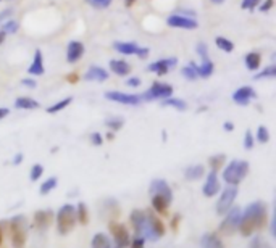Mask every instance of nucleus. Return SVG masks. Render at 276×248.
Listing matches in <instances>:
<instances>
[{"mask_svg":"<svg viewBox=\"0 0 276 248\" xmlns=\"http://www.w3.org/2000/svg\"><path fill=\"white\" fill-rule=\"evenodd\" d=\"M130 221L136 236L142 237L145 242H157L165 236L163 221L157 218L153 213L134 210L130 216Z\"/></svg>","mask_w":276,"mask_h":248,"instance_id":"1","label":"nucleus"},{"mask_svg":"<svg viewBox=\"0 0 276 248\" xmlns=\"http://www.w3.org/2000/svg\"><path fill=\"white\" fill-rule=\"evenodd\" d=\"M268 219V210L267 205L263 201L257 200L249 203L246 210L241 213V221H239V231L244 237H250L255 231H260L267 226Z\"/></svg>","mask_w":276,"mask_h":248,"instance_id":"2","label":"nucleus"},{"mask_svg":"<svg viewBox=\"0 0 276 248\" xmlns=\"http://www.w3.org/2000/svg\"><path fill=\"white\" fill-rule=\"evenodd\" d=\"M249 174V163L246 160H233L223 169L221 178L228 186H239Z\"/></svg>","mask_w":276,"mask_h":248,"instance_id":"3","label":"nucleus"},{"mask_svg":"<svg viewBox=\"0 0 276 248\" xmlns=\"http://www.w3.org/2000/svg\"><path fill=\"white\" fill-rule=\"evenodd\" d=\"M28 219L23 214L11 218L10 221V232H11V245L13 248H24L28 240Z\"/></svg>","mask_w":276,"mask_h":248,"instance_id":"4","label":"nucleus"},{"mask_svg":"<svg viewBox=\"0 0 276 248\" xmlns=\"http://www.w3.org/2000/svg\"><path fill=\"white\" fill-rule=\"evenodd\" d=\"M76 206L71 203H65L57 211V229L62 236L69 234L76 226Z\"/></svg>","mask_w":276,"mask_h":248,"instance_id":"5","label":"nucleus"},{"mask_svg":"<svg viewBox=\"0 0 276 248\" xmlns=\"http://www.w3.org/2000/svg\"><path fill=\"white\" fill-rule=\"evenodd\" d=\"M241 213H242V210L239 206H231L229 208L226 216H224V219H223V223L220 224V227H218V231H220L221 236L231 237L237 232V229H239Z\"/></svg>","mask_w":276,"mask_h":248,"instance_id":"6","label":"nucleus"},{"mask_svg":"<svg viewBox=\"0 0 276 248\" xmlns=\"http://www.w3.org/2000/svg\"><path fill=\"white\" fill-rule=\"evenodd\" d=\"M173 95V87L166 82H153L152 87L145 92L140 94V99L145 102H153V100H163Z\"/></svg>","mask_w":276,"mask_h":248,"instance_id":"7","label":"nucleus"},{"mask_svg":"<svg viewBox=\"0 0 276 248\" xmlns=\"http://www.w3.org/2000/svg\"><path fill=\"white\" fill-rule=\"evenodd\" d=\"M237 193H239L237 186L224 187V190L221 192L220 198H218V201H216V213L220 214V216H224V214L228 213L229 208L234 205V200L237 197Z\"/></svg>","mask_w":276,"mask_h":248,"instance_id":"8","label":"nucleus"},{"mask_svg":"<svg viewBox=\"0 0 276 248\" xmlns=\"http://www.w3.org/2000/svg\"><path fill=\"white\" fill-rule=\"evenodd\" d=\"M108 231H110L113 242H115V248H126L130 245L131 239H130V232H128L126 226L117 223V221H110L108 223Z\"/></svg>","mask_w":276,"mask_h":248,"instance_id":"9","label":"nucleus"},{"mask_svg":"<svg viewBox=\"0 0 276 248\" xmlns=\"http://www.w3.org/2000/svg\"><path fill=\"white\" fill-rule=\"evenodd\" d=\"M166 24L170 28H176V29H186V31H192L199 28V21L194 16H186L181 13H171V15L166 18Z\"/></svg>","mask_w":276,"mask_h":248,"instance_id":"10","label":"nucleus"},{"mask_svg":"<svg viewBox=\"0 0 276 248\" xmlns=\"http://www.w3.org/2000/svg\"><path fill=\"white\" fill-rule=\"evenodd\" d=\"M107 100L115 102V103H121V105H128V107H138L140 105V95L136 94H126V92H120V90H108L104 94Z\"/></svg>","mask_w":276,"mask_h":248,"instance_id":"11","label":"nucleus"},{"mask_svg":"<svg viewBox=\"0 0 276 248\" xmlns=\"http://www.w3.org/2000/svg\"><path fill=\"white\" fill-rule=\"evenodd\" d=\"M231 99H233L236 105L247 107L250 102H254L257 99V92L252 86H242V87L234 90L233 95H231Z\"/></svg>","mask_w":276,"mask_h":248,"instance_id":"12","label":"nucleus"},{"mask_svg":"<svg viewBox=\"0 0 276 248\" xmlns=\"http://www.w3.org/2000/svg\"><path fill=\"white\" fill-rule=\"evenodd\" d=\"M178 64V58L175 57H170V58H162V60H157L150 63L149 66H147V69L150 71V73L157 74V76H166L170 73L171 68H175Z\"/></svg>","mask_w":276,"mask_h":248,"instance_id":"13","label":"nucleus"},{"mask_svg":"<svg viewBox=\"0 0 276 248\" xmlns=\"http://www.w3.org/2000/svg\"><path fill=\"white\" fill-rule=\"evenodd\" d=\"M220 190H221V186H220V179H218L216 171H210L202 186V193L205 197L211 198V197H215L216 193H220Z\"/></svg>","mask_w":276,"mask_h":248,"instance_id":"14","label":"nucleus"},{"mask_svg":"<svg viewBox=\"0 0 276 248\" xmlns=\"http://www.w3.org/2000/svg\"><path fill=\"white\" fill-rule=\"evenodd\" d=\"M86 54L84 44L79 41H69L67 45V62L68 63H78L82 55Z\"/></svg>","mask_w":276,"mask_h":248,"instance_id":"15","label":"nucleus"},{"mask_svg":"<svg viewBox=\"0 0 276 248\" xmlns=\"http://www.w3.org/2000/svg\"><path fill=\"white\" fill-rule=\"evenodd\" d=\"M108 76H110V73H108L105 68L97 66V64H92V66L87 68L84 76H82V79L91 81V82H105L108 79Z\"/></svg>","mask_w":276,"mask_h":248,"instance_id":"16","label":"nucleus"},{"mask_svg":"<svg viewBox=\"0 0 276 248\" xmlns=\"http://www.w3.org/2000/svg\"><path fill=\"white\" fill-rule=\"evenodd\" d=\"M150 201H152L153 211L158 213V214H166L170 210V205H171L173 198H168V197L160 195V193H150Z\"/></svg>","mask_w":276,"mask_h":248,"instance_id":"17","label":"nucleus"},{"mask_svg":"<svg viewBox=\"0 0 276 248\" xmlns=\"http://www.w3.org/2000/svg\"><path fill=\"white\" fill-rule=\"evenodd\" d=\"M54 221V213L50 210H39L34 214V226L39 231H47Z\"/></svg>","mask_w":276,"mask_h":248,"instance_id":"18","label":"nucleus"},{"mask_svg":"<svg viewBox=\"0 0 276 248\" xmlns=\"http://www.w3.org/2000/svg\"><path fill=\"white\" fill-rule=\"evenodd\" d=\"M46 73V64H44V55L41 50L34 52L33 62L28 66V74L29 76H42Z\"/></svg>","mask_w":276,"mask_h":248,"instance_id":"19","label":"nucleus"},{"mask_svg":"<svg viewBox=\"0 0 276 248\" xmlns=\"http://www.w3.org/2000/svg\"><path fill=\"white\" fill-rule=\"evenodd\" d=\"M139 49H140V45H138L136 42H121V41L113 42V50L118 52L121 55H136L138 57Z\"/></svg>","mask_w":276,"mask_h":248,"instance_id":"20","label":"nucleus"},{"mask_svg":"<svg viewBox=\"0 0 276 248\" xmlns=\"http://www.w3.org/2000/svg\"><path fill=\"white\" fill-rule=\"evenodd\" d=\"M108 66H110V71L113 74H117L120 77H125V76H130L131 73V64L128 63L126 60H110L108 63Z\"/></svg>","mask_w":276,"mask_h":248,"instance_id":"21","label":"nucleus"},{"mask_svg":"<svg viewBox=\"0 0 276 248\" xmlns=\"http://www.w3.org/2000/svg\"><path fill=\"white\" fill-rule=\"evenodd\" d=\"M199 247L201 248H224L220 237H216L215 234H210V232L204 234V236L201 237V240H199Z\"/></svg>","mask_w":276,"mask_h":248,"instance_id":"22","label":"nucleus"},{"mask_svg":"<svg viewBox=\"0 0 276 248\" xmlns=\"http://www.w3.org/2000/svg\"><path fill=\"white\" fill-rule=\"evenodd\" d=\"M244 64L249 71H259L260 64H262V55L259 52H249L244 57Z\"/></svg>","mask_w":276,"mask_h":248,"instance_id":"23","label":"nucleus"},{"mask_svg":"<svg viewBox=\"0 0 276 248\" xmlns=\"http://www.w3.org/2000/svg\"><path fill=\"white\" fill-rule=\"evenodd\" d=\"M205 176V168L204 165H192L189 168H186L184 178L188 181H199Z\"/></svg>","mask_w":276,"mask_h":248,"instance_id":"24","label":"nucleus"},{"mask_svg":"<svg viewBox=\"0 0 276 248\" xmlns=\"http://www.w3.org/2000/svg\"><path fill=\"white\" fill-rule=\"evenodd\" d=\"M41 107V103L31 99V97H18L15 100V108L18 110H37Z\"/></svg>","mask_w":276,"mask_h":248,"instance_id":"25","label":"nucleus"},{"mask_svg":"<svg viewBox=\"0 0 276 248\" xmlns=\"http://www.w3.org/2000/svg\"><path fill=\"white\" fill-rule=\"evenodd\" d=\"M215 71V64L213 62L210 60V58H207V60H202V63L197 66V74L199 77H202V79H207V77H210L211 74H213Z\"/></svg>","mask_w":276,"mask_h":248,"instance_id":"26","label":"nucleus"},{"mask_svg":"<svg viewBox=\"0 0 276 248\" xmlns=\"http://www.w3.org/2000/svg\"><path fill=\"white\" fill-rule=\"evenodd\" d=\"M102 211H105L108 214V219H117L120 216V206L117 203V200H113V198L105 200Z\"/></svg>","mask_w":276,"mask_h":248,"instance_id":"27","label":"nucleus"},{"mask_svg":"<svg viewBox=\"0 0 276 248\" xmlns=\"http://www.w3.org/2000/svg\"><path fill=\"white\" fill-rule=\"evenodd\" d=\"M91 248H112V242H110V239H108L107 234L99 232L92 237Z\"/></svg>","mask_w":276,"mask_h":248,"instance_id":"28","label":"nucleus"},{"mask_svg":"<svg viewBox=\"0 0 276 248\" xmlns=\"http://www.w3.org/2000/svg\"><path fill=\"white\" fill-rule=\"evenodd\" d=\"M76 221L82 226L89 224V210L84 201H79V203L76 205Z\"/></svg>","mask_w":276,"mask_h":248,"instance_id":"29","label":"nucleus"},{"mask_svg":"<svg viewBox=\"0 0 276 248\" xmlns=\"http://www.w3.org/2000/svg\"><path fill=\"white\" fill-rule=\"evenodd\" d=\"M162 107H170V108H175L178 112H184L186 108H188V103H186L183 99H176V97H168V99H163L162 100Z\"/></svg>","mask_w":276,"mask_h":248,"instance_id":"30","label":"nucleus"},{"mask_svg":"<svg viewBox=\"0 0 276 248\" xmlns=\"http://www.w3.org/2000/svg\"><path fill=\"white\" fill-rule=\"evenodd\" d=\"M71 103H73V97H65V99L55 102L54 105H50V107L47 108V113H49V115H55V113L62 112V110H65L67 107H69Z\"/></svg>","mask_w":276,"mask_h":248,"instance_id":"31","label":"nucleus"},{"mask_svg":"<svg viewBox=\"0 0 276 248\" xmlns=\"http://www.w3.org/2000/svg\"><path fill=\"white\" fill-rule=\"evenodd\" d=\"M20 29V23L16 19H5V21L0 23V31L5 32V34H15Z\"/></svg>","mask_w":276,"mask_h":248,"instance_id":"32","label":"nucleus"},{"mask_svg":"<svg viewBox=\"0 0 276 248\" xmlns=\"http://www.w3.org/2000/svg\"><path fill=\"white\" fill-rule=\"evenodd\" d=\"M181 74H183V77H186L188 81H196V79H199L197 64H196L194 62H191L189 64H186V66L181 69Z\"/></svg>","mask_w":276,"mask_h":248,"instance_id":"33","label":"nucleus"},{"mask_svg":"<svg viewBox=\"0 0 276 248\" xmlns=\"http://www.w3.org/2000/svg\"><path fill=\"white\" fill-rule=\"evenodd\" d=\"M215 45L218 49H220L221 52H226V54H231V52L234 50V44L229 41V39L223 37V36H218L215 39Z\"/></svg>","mask_w":276,"mask_h":248,"instance_id":"34","label":"nucleus"},{"mask_svg":"<svg viewBox=\"0 0 276 248\" xmlns=\"http://www.w3.org/2000/svg\"><path fill=\"white\" fill-rule=\"evenodd\" d=\"M273 77H276V66L275 64H270V66L263 68L259 74H255L254 79L262 81V79H273Z\"/></svg>","mask_w":276,"mask_h":248,"instance_id":"35","label":"nucleus"},{"mask_svg":"<svg viewBox=\"0 0 276 248\" xmlns=\"http://www.w3.org/2000/svg\"><path fill=\"white\" fill-rule=\"evenodd\" d=\"M57 186H59V179H57L55 176H52V178H49L47 181H44V184L39 188V193L41 195H47V193L52 192L54 188H57Z\"/></svg>","mask_w":276,"mask_h":248,"instance_id":"36","label":"nucleus"},{"mask_svg":"<svg viewBox=\"0 0 276 248\" xmlns=\"http://www.w3.org/2000/svg\"><path fill=\"white\" fill-rule=\"evenodd\" d=\"M255 140L259 143H268L270 142V130L267 126H259V129H257V134L254 135Z\"/></svg>","mask_w":276,"mask_h":248,"instance_id":"37","label":"nucleus"},{"mask_svg":"<svg viewBox=\"0 0 276 248\" xmlns=\"http://www.w3.org/2000/svg\"><path fill=\"white\" fill-rule=\"evenodd\" d=\"M224 160H226V156H224V155L210 156V158H208V165L211 168V171H218V169H220L224 165Z\"/></svg>","mask_w":276,"mask_h":248,"instance_id":"38","label":"nucleus"},{"mask_svg":"<svg viewBox=\"0 0 276 248\" xmlns=\"http://www.w3.org/2000/svg\"><path fill=\"white\" fill-rule=\"evenodd\" d=\"M123 118H118V116H115V118H108L105 121V126L112 130V132H117L121 127H123Z\"/></svg>","mask_w":276,"mask_h":248,"instance_id":"39","label":"nucleus"},{"mask_svg":"<svg viewBox=\"0 0 276 248\" xmlns=\"http://www.w3.org/2000/svg\"><path fill=\"white\" fill-rule=\"evenodd\" d=\"M249 248H272V245H270L262 236H255V237H252V240H250Z\"/></svg>","mask_w":276,"mask_h":248,"instance_id":"40","label":"nucleus"},{"mask_svg":"<svg viewBox=\"0 0 276 248\" xmlns=\"http://www.w3.org/2000/svg\"><path fill=\"white\" fill-rule=\"evenodd\" d=\"M86 2L95 10H105L113 3V0H86Z\"/></svg>","mask_w":276,"mask_h":248,"instance_id":"41","label":"nucleus"},{"mask_svg":"<svg viewBox=\"0 0 276 248\" xmlns=\"http://www.w3.org/2000/svg\"><path fill=\"white\" fill-rule=\"evenodd\" d=\"M42 174H44V166L39 165V163H36V165L31 168V173H29V179L36 182V181H39L42 178Z\"/></svg>","mask_w":276,"mask_h":248,"instance_id":"42","label":"nucleus"},{"mask_svg":"<svg viewBox=\"0 0 276 248\" xmlns=\"http://www.w3.org/2000/svg\"><path fill=\"white\" fill-rule=\"evenodd\" d=\"M254 143H255V137H254L252 132H250V129H247L246 134H244V148H246V150H252L254 148Z\"/></svg>","mask_w":276,"mask_h":248,"instance_id":"43","label":"nucleus"},{"mask_svg":"<svg viewBox=\"0 0 276 248\" xmlns=\"http://www.w3.org/2000/svg\"><path fill=\"white\" fill-rule=\"evenodd\" d=\"M196 54L202 58V60H207L208 58V47H207V44L205 42H199L196 45Z\"/></svg>","mask_w":276,"mask_h":248,"instance_id":"44","label":"nucleus"},{"mask_svg":"<svg viewBox=\"0 0 276 248\" xmlns=\"http://www.w3.org/2000/svg\"><path fill=\"white\" fill-rule=\"evenodd\" d=\"M260 2H262V0H242V2H241V8L252 11V10H255L257 6L260 5Z\"/></svg>","mask_w":276,"mask_h":248,"instance_id":"45","label":"nucleus"},{"mask_svg":"<svg viewBox=\"0 0 276 248\" xmlns=\"http://www.w3.org/2000/svg\"><path fill=\"white\" fill-rule=\"evenodd\" d=\"M273 5H275V0H263V2H260V5L257 6L262 13H268L270 10L273 8Z\"/></svg>","mask_w":276,"mask_h":248,"instance_id":"46","label":"nucleus"},{"mask_svg":"<svg viewBox=\"0 0 276 248\" xmlns=\"http://www.w3.org/2000/svg\"><path fill=\"white\" fill-rule=\"evenodd\" d=\"M140 84H142V81H140V77H138V76H131V77H128L126 79V86L131 87V89L139 87Z\"/></svg>","mask_w":276,"mask_h":248,"instance_id":"47","label":"nucleus"},{"mask_svg":"<svg viewBox=\"0 0 276 248\" xmlns=\"http://www.w3.org/2000/svg\"><path fill=\"white\" fill-rule=\"evenodd\" d=\"M91 143L95 147H100L102 143H104V137H102L100 132H92L91 134Z\"/></svg>","mask_w":276,"mask_h":248,"instance_id":"48","label":"nucleus"},{"mask_svg":"<svg viewBox=\"0 0 276 248\" xmlns=\"http://www.w3.org/2000/svg\"><path fill=\"white\" fill-rule=\"evenodd\" d=\"M130 247L131 248H144L145 247V240L142 237L136 236V237L133 239V242H130Z\"/></svg>","mask_w":276,"mask_h":248,"instance_id":"49","label":"nucleus"},{"mask_svg":"<svg viewBox=\"0 0 276 248\" xmlns=\"http://www.w3.org/2000/svg\"><path fill=\"white\" fill-rule=\"evenodd\" d=\"M21 86H24V87H28V89H34L36 86H37V82H36V79H33V77H24V79H21Z\"/></svg>","mask_w":276,"mask_h":248,"instance_id":"50","label":"nucleus"},{"mask_svg":"<svg viewBox=\"0 0 276 248\" xmlns=\"http://www.w3.org/2000/svg\"><path fill=\"white\" fill-rule=\"evenodd\" d=\"M149 54H150V49H149V47H140V49H139L138 57L140 58V60H144V58L149 57Z\"/></svg>","mask_w":276,"mask_h":248,"instance_id":"51","label":"nucleus"},{"mask_svg":"<svg viewBox=\"0 0 276 248\" xmlns=\"http://www.w3.org/2000/svg\"><path fill=\"white\" fill-rule=\"evenodd\" d=\"M179 221H181V216H179V214H175V218H173V221H171V229L175 231V232L178 231Z\"/></svg>","mask_w":276,"mask_h":248,"instance_id":"52","label":"nucleus"},{"mask_svg":"<svg viewBox=\"0 0 276 248\" xmlns=\"http://www.w3.org/2000/svg\"><path fill=\"white\" fill-rule=\"evenodd\" d=\"M11 13H13V10H10V8L0 13V23H2V19H3V21H5V19H8V16L11 15Z\"/></svg>","mask_w":276,"mask_h":248,"instance_id":"53","label":"nucleus"},{"mask_svg":"<svg viewBox=\"0 0 276 248\" xmlns=\"http://www.w3.org/2000/svg\"><path fill=\"white\" fill-rule=\"evenodd\" d=\"M23 158H24V155L23 153H16L15 156H13V165H21V161H23Z\"/></svg>","mask_w":276,"mask_h":248,"instance_id":"54","label":"nucleus"},{"mask_svg":"<svg viewBox=\"0 0 276 248\" xmlns=\"http://www.w3.org/2000/svg\"><path fill=\"white\" fill-rule=\"evenodd\" d=\"M223 129L226 130V132H231V130H234V124L231 123V121H226L223 124Z\"/></svg>","mask_w":276,"mask_h":248,"instance_id":"55","label":"nucleus"},{"mask_svg":"<svg viewBox=\"0 0 276 248\" xmlns=\"http://www.w3.org/2000/svg\"><path fill=\"white\" fill-rule=\"evenodd\" d=\"M8 115H10V110L8 108H0V120L7 118Z\"/></svg>","mask_w":276,"mask_h":248,"instance_id":"56","label":"nucleus"},{"mask_svg":"<svg viewBox=\"0 0 276 248\" xmlns=\"http://www.w3.org/2000/svg\"><path fill=\"white\" fill-rule=\"evenodd\" d=\"M134 3H136V0H125V6H126V8H130V6H133Z\"/></svg>","mask_w":276,"mask_h":248,"instance_id":"57","label":"nucleus"},{"mask_svg":"<svg viewBox=\"0 0 276 248\" xmlns=\"http://www.w3.org/2000/svg\"><path fill=\"white\" fill-rule=\"evenodd\" d=\"M67 79H68L69 82H76V81H78V76H76V74H71V76H68Z\"/></svg>","mask_w":276,"mask_h":248,"instance_id":"58","label":"nucleus"},{"mask_svg":"<svg viewBox=\"0 0 276 248\" xmlns=\"http://www.w3.org/2000/svg\"><path fill=\"white\" fill-rule=\"evenodd\" d=\"M5 36H7V34H5V32H2V31H0V45H2V44L5 42Z\"/></svg>","mask_w":276,"mask_h":248,"instance_id":"59","label":"nucleus"},{"mask_svg":"<svg viewBox=\"0 0 276 248\" xmlns=\"http://www.w3.org/2000/svg\"><path fill=\"white\" fill-rule=\"evenodd\" d=\"M105 137H107V140H113V139H115V135H113V132H108V134H107Z\"/></svg>","mask_w":276,"mask_h":248,"instance_id":"60","label":"nucleus"},{"mask_svg":"<svg viewBox=\"0 0 276 248\" xmlns=\"http://www.w3.org/2000/svg\"><path fill=\"white\" fill-rule=\"evenodd\" d=\"M3 244V232H2V227H0V247Z\"/></svg>","mask_w":276,"mask_h":248,"instance_id":"61","label":"nucleus"},{"mask_svg":"<svg viewBox=\"0 0 276 248\" xmlns=\"http://www.w3.org/2000/svg\"><path fill=\"white\" fill-rule=\"evenodd\" d=\"M211 2H213L215 5H221V3L224 2V0H211Z\"/></svg>","mask_w":276,"mask_h":248,"instance_id":"62","label":"nucleus"}]
</instances>
